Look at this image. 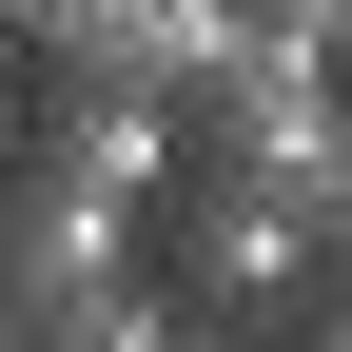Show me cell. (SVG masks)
Returning a JSON list of instances; mask_svg holds the SVG:
<instances>
[{
  "instance_id": "cell-1",
  "label": "cell",
  "mask_w": 352,
  "mask_h": 352,
  "mask_svg": "<svg viewBox=\"0 0 352 352\" xmlns=\"http://www.w3.org/2000/svg\"><path fill=\"white\" fill-rule=\"evenodd\" d=\"M157 294L196 333H254V352H294L333 314V235H314V196H254V176H196L176 196V235H157Z\"/></svg>"
},
{
  "instance_id": "cell-2",
  "label": "cell",
  "mask_w": 352,
  "mask_h": 352,
  "mask_svg": "<svg viewBox=\"0 0 352 352\" xmlns=\"http://www.w3.org/2000/svg\"><path fill=\"white\" fill-rule=\"evenodd\" d=\"M352 157V59L333 39H235L196 98V176H254V196H314Z\"/></svg>"
},
{
  "instance_id": "cell-3",
  "label": "cell",
  "mask_w": 352,
  "mask_h": 352,
  "mask_svg": "<svg viewBox=\"0 0 352 352\" xmlns=\"http://www.w3.org/2000/svg\"><path fill=\"white\" fill-rule=\"evenodd\" d=\"M20 59L39 78H118V98H215V59H235V0H20Z\"/></svg>"
},
{
  "instance_id": "cell-4",
  "label": "cell",
  "mask_w": 352,
  "mask_h": 352,
  "mask_svg": "<svg viewBox=\"0 0 352 352\" xmlns=\"http://www.w3.org/2000/svg\"><path fill=\"white\" fill-rule=\"evenodd\" d=\"M0 294H20V314H78V294H138V196H98V176L20 157V176H0Z\"/></svg>"
},
{
  "instance_id": "cell-5",
  "label": "cell",
  "mask_w": 352,
  "mask_h": 352,
  "mask_svg": "<svg viewBox=\"0 0 352 352\" xmlns=\"http://www.w3.org/2000/svg\"><path fill=\"white\" fill-rule=\"evenodd\" d=\"M20 157H59V176H98V196H176L196 176V118L176 98H118V78H39V118H20Z\"/></svg>"
},
{
  "instance_id": "cell-6",
  "label": "cell",
  "mask_w": 352,
  "mask_h": 352,
  "mask_svg": "<svg viewBox=\"0 0 352 352\" xmlns=\"http://www.w3.org/2000/svg\"><path fill=\"white\" fill-rule=\"evenodd\" d=\"M39 352H196V314L138 274V294H78V314H39Z\"/></svg>"
},
{
  "instance_id": "cell-7",
  "label": "cell",
  "mask_w": 352,
  "mask_h": 352,
  "mask_svg": "<svg viewBox=\"0 0 352 352\" xmlns=\"http://www.w3.org/2000/svg\"><path fill=\"white\" fill-rule=\"evenodd\" d=\"M314 235H333V294H352V157L314 176Z\"/></svg>"
},
{
  "instance_id": "cell-8",
  "label": "cell",
  "mask_w": 352,
  "mask_h": 352,
  "mask_svg": "<svg viewBox=\"0 0 352 352\" xmlns=\"http://www.w3.org/2000/svg\"><path fill=\"white\" fill-rule=\"evenodd\" d=\"M20 118H39V98H20V78H0V176H20Z\"/></svg>"
},
{
  "instance_id": "cell-9",
  "label": "cell",
  "mask_w": 352,
  "mask_h": 352,
  "mask_svg": "<svg viewBox=\"0 0 352 352\" xmlns=\"http://www.w3.org/2000/svg\"><path fill=\"white\" fill-rule=\"evenodd\" d=\"M294 352H352V294H333V314H314V333H294Z\"/></svg>"
},
{
  "instance_id": "cell-10",
  "label": "cell",
  "mask_w": 352,
  "mask_h": 352,
  "mask_svg": "<svg viewBox=\"0 0 352 352\" xmlns=\"http://www.w3.org/2000/svg\"><path fill=\"white\" fill-rule=\"evenodd\" d=\"M0 352H39V314H20V294H0Z\"/></svg>"
},
{
  "instance_id": "cell-11",
  "label": "cell",
  "mask_w": 352,
  "mask_h": 352,
  "mask_svg": "<svg viewBox=\"0 0 352 352\" xmlns=\"http://www.w3.org/2000/svg\"><path fill=\"white\" fill-rule=\"evenodd\" d=\"M196 352H254V333H196Z\"/></svg>"
}]
</instances>
